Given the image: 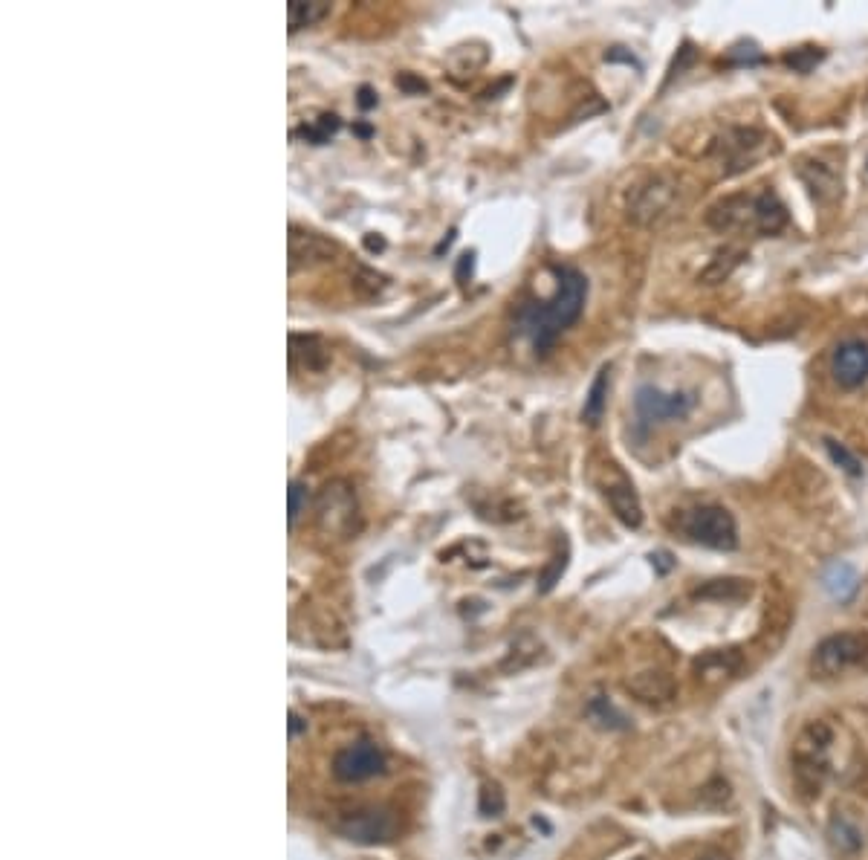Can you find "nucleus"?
I'll use <instances>...</instances> for the list:
<instances>
[{
	"instance_id": "nucleus-24",
	"label": "nucleus",
	"mask_w": 868,
	"mask_h": 860,
	"mask_svg": "<svg viewBox=\"0 0 868 860\" xmlns=\"http://www.w3.org/2000/svg\"><path fill=\"white\" fill-rule=\"evenodd\" d=\"M822 444H825V449H828L831 461H834L842 472H848L851 478H860V475H863V464H860V458H857L848 446H842L840 441H834V438H825Z\"/></svg>"
},
{
	"instance_id": "nucleus-37",
	"label": "nucleus",
	"mask_w": 868,
	"mask_h": 860,
	"mask_svg": "<svg viewBox=\"0 0 868 860\" xmlns=\"http://www.w3.org/2000/svg\"><path fill=\"white\" fill-rule=\"evenodd\" d=\"M637 860H643V858H637Z\"/></svg>"
},
{
	"instance_id": "nucleus-2",
	"label": "nucleus",
	"mask_w": 868,
	"mask_h": 860,
	"mask_svg": "<svg viewBox=\"0 0 868 860\" xmlns=\"http://www.w3.org/2000/svg\"><path fill=\"white\" fill-rule=\"evenodd\" d=\"M680 530L712 551H735L738 548V525L733 513L721 504H701L680 516Z\"/></svg>"
},
{
	"instance_id": "nucleus-19",
	"label": "nucleus",
	"mask_w": 868,
	"mask_h": 860,
	"mask_svg": "<svg viewBox=\"0 0 868 860\" xmlns=\"http://www.w3.org/2000/svg\"><path fill=\"white\" fill-rule=\"evenodd\" d=\"M828 837H831V846H834L840 855H857V852L863 849V834H860V829H857L848 817H842V814H837V817L831 820Z\"/></svg>"
},
{
	"instance_id": "nucleus-6",
	"label": "nucleus",
	"mask_w": 868,
	"mask_h": 860,
	"mask_svg": "<svg viewBox=\"0 0 868 860\" xmlns=\"http://www.w3.org/2000/svg\"><path fill=\"white\" fill-rule=\"evenodd\" d=\"M319 525L333 536H348L351 530H356V519H359V507H356V496H353L351 484L345 481H330L322 496H319Z\"/></svg>"
},
{
	"instance_id": "nucleus-7",
	"label": "nucleus",
	"mask_w": 868,
	"mask_h": 860,
	"mask_svg": "<svg viewBox=\"0 0 868 860\" xmlns=\"http://www.w3.org/2000/svg\"><path fill=\"white\" fill-rule=\"evenodd\" d=\"M385 771V753L374 742H356L336 753L333 774L342 782H365Z\"/></svg>"
},
{
	"instance_id": "nucleus-8",
	"label": "nucleus",
	"mask_w": 868,
	"mask_h": 860,
	"mask_svg": "<svg viewBox=\"0 0 868 860\" xmlns=\"http://www.w3.org/2000/svg\"><path fill=\"white\" fill-rule=\"evenodd\" d=\"M831 374L840 383V389H860L868 383V342L848 339L834 351Z\"/></svg>"
},
{
	"instance_id": "nucleus-36",
	"label": "nucleus",
	"mask_w": 868,
	"mask_h": 860,
	"mask_svg": "<svg viewBox=\"0 0 868 860\" xmlns=\"http://www.w3.org/2000/svg\"><path fill=\"white\" fill-rule=\"evenodd\" d=\"M365 244H368V247H371V250H382V241H380V238H377V241H374V238H368V241H365Z\"/></svg>"
},
{
	"instance_id": "nucleus-23",
	"label": "nucleus",
	"mask_w": 868,
	"mask_h": 860,
	"mask_svg": "<svg viewBox=\"0 0 868 860\" xmlns=\"http://www.w3.org/2000/svg\"><path fill=\"white\" fill-rule=\"evenodd\" d=\"M339 116L336 113H322L313 125H304L299 131V137H304L307 142H313V145H325L327 139L333 137L336 131H339Z\"/></svg>"
},
{
	"instance_id": "nucleus-3",
	"label": "nucleus",
	"mask_w": 868,
	"mask_h": 860,
	"mask_svg": "<svg viewBox=\"0 0 868 860\" xmlns=\"http://www.w3.org/2000/svg\"><path fill=\"white\" fill-rule=\"evenodd\" d=\"M868 661V635L863 632H840L825 638L814 652V672L822 678L842 675Z\"/></svg>"
},
{
	"instance_id": "nucleus-21",
	"label": "nucleus",
	"mask_w": 868,
	"mask_h": 860,
	"mask_svg": "<svg viewBox=\"0 0 868 860\" xmlns=\"http://www.w3.org/2000/svg\"><path fill=\"white\" fill-rule=\"evenodd\" d=\"M588 716H591L599 727H605V730H625V727H628L625 713H620L605 695H597V698L588 704Z\"/></svg>"
},
{
	"instance_id": "nucleus-9",
	"label": "nucleus",
	"mask_w": 868,
	"mask_h": 860,
	"mask_svg": "<svg viewBox=\"0 0 868 860\" xmlns=\"http://www.w3.org/2000/svg\"><path fill=\"white\" fill-rule=\"evenodd\" d=\"M336 829L345 834L348 840H356V843H382L394 832V820H391L388 811L368 808V811L348 814L345 820L336 823Z\"/></svg>"
},
{
	"instance_id": "nucleus-11",
	"label": "nucleus",
	"mask_w": 868,
	"mask_h": 860,
	"mask_svg": "<svg viewBox=\"0 0 868 860\" xmlns=\"http://www.w3.org/2000/svg\"><path fill=\"white\" fill-rule=\"evenodd\" d=\"M605 499H608L614 516L623 522L625 528L637 530L643 525V504H640V496H637V490H634V484L628 478L620 475L617 481H611L605 487Z\"/></svg>"
},
{
	"instance_id": "nucleus-29",
	"label": "nucleus",
	"mask_w": 868,
	"mask_h": 860,
	"mask_svg": "<svg viewBox=\"0 0 868 860\" xmlns=\"http://www.w3.org/2000/svg\"><path fill=\"white\" fill-rule=\"evenodd\" d=\"M501 811H504V794L495 785H487L481 791V814L484 817H498Z\"/></svg>"
},
{
	"instance_id": "nucleus-28",
	"label": "nucleus",
	"mask_w": 868,
	"mask_h": 860,
	"mask_svg": "<svg viewBox=\"0 0 868 860\" xmlns=\"http://www.w3.org/2000/svg\"><path fill=\"white\" fill-rule=\"evenodd\" d=\"M565 568H568V554H556L553 559H550V565L542 571V577H539V591L542 594H547L553 585L562 580V574H565Z\"/></svg>"
},
{
	"instance_id": "nucleus-14",
	"label": "nucleus",
	"mask_w": 868,
	"mask_h": 860,
	"mask_svg": "<svg viewBox=\"0 0 868 860\" xmlns=\"http://www.w3.org/2000/svg\"><path fill=\"white\" fill-rule=\"evenodd\" d=\"M628 690L646 704H669L678 687L666 672H640L628 681Z\"/></svg>"
},
{
	"instance_id": "nucleus-10",
	"label": "nucleus",
	"mask_w": 868,
	"mask_h": 860,
	"mask_svg": "<svg viewBox=\"0 0 868 860\" xmlns=\"http://www.w3.org/2000/svg\"><path fill=\"white\" fill-rule=\"evenodd\" d=\"M799 177L811 189L816 203H834L842 195V171L834 163H825L822 157H808L799 166Z\"/></svg>"
},
{
	"instance_id": "nucleus-25",
	"label": "nucleus",
	"mask_w": 868,
	"mask_h": 860,
	"mask_svg": "<svg viewBox=\"0 0 868 860\" xmlns=\"http://www.w3.org/2000/svg\"><path fill=\"white\" fill-rule=\"evenodd\" d=\"M738 261H741V252L738 250H721L718 255H715V261L706 267L704 273V281L706 284H718V281H724V278L733 273V267H738Z\"/></svg>"
},
{
	"instance_id": "nucleus-12",
	"label": "nucleus",
	"mask_w": 868,
	"mask_h": 860,
	"mask_svg": "<svg viewBox=\"0 0 868 860\" xmlns=\"http://www.w3.org/2000/svg\"><path fill=\"white\" fill-rule=\"evenodd\" d=\"M336 247L316 235V232H304V229H290V270H299L301 264L310 267V264H319V261H327L333 258Z\"/></svg>"
},
{
	"instance_id": "nucleus-27",
	"label": "nucleus",
	"mask_w": 868,
	"mask_h": 860,
	"mask_svg": "<svg viewBox=\"0 0 868 860\" xmlns=\"http://www.w3.org/2000/svg\"><path fill=\"white\" fill-rule=\"evenodd\" d=\"M727 803H730V782L712 779L709 785L701 788V805H706V808H721Z\"/></svg>"
},
{
	"instance_id": "nucleus-15",
	"label": "nucleus",
	"mask_w": 868,
	"mask_h": 860,
	"mask_svg": "<svg viewBox=\"0 0 868 860\" xmlns=\"http://www.w3.org/2000/svg\"><path fill=\"white\" fill-rule=\"evenodd\" d=\"M822 585L825 591L837 600V603H851L857 588H860V577L854 571V565L848 562H831L825 571H822Z\"/></svg>"
},
{
	"instance_id": "nucleus-32",
	"label": "nucleus",
	"mask_w": 868,
	"mask_h": 860,
	"mask_svg": "<svg viewBox=\"0 0 868 860\" xmlns=\"http://www.w3.org/2000/svg\"><path fill=\"white\" fill-rule=\"evenodd\" d=\"M472 264H475V255L466 252V255L461 258V264H458V281H466V273L472 276Z\"/></svg>"
},
{
	"instance_id": "nucleus-30",
	"label": "nucleus",
	"mask_w": 868,
	"mask_h": 860,
	"mask_svg": "<svg viewBox=\"0 0 868 860\" xmlns=\"http://www.w3.org/2000/svg\"><path fill=\"white\" fill-rule=\"evenodd\" d=\"M287 499H290V513H287V519H290V525H296L301 507L307 504V484L293 481V484H290V493H287Z\"/></svg>"
},
{
	"instance_id": "nucleus-5",
	"label": "nucleus",
	"mask_w": 868,
	"mask_h": 860,
	"mask_svg": "<svg viewBox=\"0 0 868 860\" xmlns=\"http://www.w3.org/2000/svg\"><path fill=\"white\" fill-rule=\"evenodd\" d=\"M675 197H678V183L669 174H654L634 189V195L628 200V215L631 221L649 226L672 209Z\"/></svg>"
},
{
	"instance_id": "nucleus-22",
	"label": "nucleus",
	"mask_w": 868,
	"mask_h": 860,
	"mask_svg": "<svg viewBox=\"0 0 868 860\" xmlns=\"http://www.w3.org/2000/svg\"><path fill=\"white\" fill-rule=\"evenodd\" d=\"M750 594L747 580H712L704 588H698V597L704 600H741Z\"/></svg>"
},
{
	"instance_id": "nucleus-33",
	"label": "nucleus",
	"mask_w": 868,
	"mask_h": 860,
	"mask_svg": "<svg viewBox=\"0 0 868 860\" xmlns=\"http://www.w3.org/2000/svg\"><path fill=\"white\" fill-rule=\"evenodd\" d=\"M651 562L660 568V574H666V571L672 568V556L669 554H651Z\"/></svg>"
},
{
	"instance_id": "nucleus-20",
	"label": "nucleus",
	"mask_w": 868,
	"mask_h": 860,
	"mask_svg": "<svg viewBox=\"0 0 868 860\" xmlns=\"http://www.w3.org/2000/svg\"><path fill=\"white\" fill-rule=\"evenodd\" d=\"M605 406H608V365L599 368V374L591 383V391L585 397V409H582V420L588 426H599V420L605 415Z\"/></svg>"
},
{
	"instance_id": "nucleus-17",
	"label": "nucleus",
	"mask_w": 868,
	"mask_h": 860,
	"mask_svg": "<svg viewBox=\"0 0 868 860\" xmlns=\"http://www.w3.org/2000/svg\"><path fill=\"white\" fill-rule=\"evenodd\" d=\"M304 357V368L307 371H319L327 360L325 345L316 339V336H301V333H293L290 336V365Z\"/></svg>"
},
{
	"instance_id": "nucleus-35",
	"label": "nucleus",
	"mask_w": 868,
	"mask_h": 860,
	"mask_svg": "<svg viewBox=\"0 0 868 860\" xmlns=\"http://www.w3.org/2000/svg\"><path fill=\"white\" fill-rule=\"evenodd\" d=\"M698 860H730V855H724V852H715V849H712V852H704V855H701Z\"/></svg>"
},
{
	"instance_id": "nucleus-1",
	"label": "nucleus",
	"mask_w": 868,
	"mask_h": 860,
	"mask_svg": "<svg viewBox=\"0 0 868 860\" xmlns=\"http://www.w3.org/2000/svg\"><path fill=\"white\" fill-rule=\"evenodd\" d=\"M585 299H588V278L573 267H565L559 270V287L547 302H536L521 310L518 328L524 336H530L536 354H547L553 342L582 316Z\"/></svg>"
},
{
	"instance_id": "nucleus-31",
	"label": "nucleus",
	"mask_w": 868,
	"mask_h": 860,
	"mask_svg": "<svg viewBox=\"0 0 868 860\" xmlns=\"http://www.w3.org/2000/svg\"><path fill=\"white\" fill-rule=\"evenodd\" d=\"M356 102H359L362 111H371V108L377 105V93H374L371 87H359V99H356Z\"/></svg>"
},
{
	"instance_id": "nucleus-34",
	"label": "nucleus",
	"mask_w": 868,
	"mask_h": 860,
	"mask_svg": "<svg viewBox=\"0 0 868 860\" xmlns=\"http://www.w3.org/2000/svg\"><path fill=\"white\" fill-rule=\"evenodd\" d=\"M620 50H623V47H614V50H611V53L605 56V61H625V64H637V61H634V56H628V53H620Z\"/></svg>"
},
{
	"instance_id": "nucleus-13",
	"label": "nucleus",
	"mask_w": 868,
	"mask_h": 860,
	"mask_svg": "<svg viewBox=\"0 0 868 860\" xmlns=\"http://www.w3.org/2000/svg\"><path fill=\"white\" fill-rule=\"evenodd\" d=\"M787 226V209L776 192H761L753 195V229L759 235H776Z\"/></svg>"
},
{
	"instance_id": "nucleus-16",
	"label": "nucleus",
	"mask_w": 868,
	"mask_h": 860,
	"mask_svg": "<svg viewBox=\"0 0 868 860\" xmlns=\"http://www.w3.org/2000/svg\"><path fill=\"white\" fill-rule=\"evenodd\" d=\"M738 666H741V658L735 655L733 649H727V652H706L704 658L695 664V669H698V678H701V681L715 684V681L733 678L735 672H738Z\"/></svg>"
},
{
	"instance_id": "nucleus-18",
	"label": "nucleus",
	"mask_w": 868,
	"mask_h": 860,
	"mask_svg": "<svg viewBox=\"0 0 868 860\" xmlns=\"http://www.w3.org/2000/svg\"><path fill=\"white\" fill-rule=\"evenodd\" d=\"M327 12H330V3H325V0H290V6H287L290 32H299V29L319 24Z\"/></svg>"
},
{
	"instance_id": "nucleus-26",
	"label": "nucleus",
	"mask_w": 868,
	"mask_h": 860,
	"mask_svg": "<svg viewBox=\"0 0 868 860\" xmlns=\"http://www.w3.org/2000/svg\"><path fill=\"white\" fill-rule=\"evenodd\" d=\"M822 56H825V53H822L819 47H802V50L787 53L785 64L793 67L796 73H811V67H814L816 61H822Z\"/></svg>"
},
{
	"instance_id": "nucleus-4",
	"label": "nucleus",
	"mask_w": 868,
	"mask_h": 860,
	"mask_svg": "<svg viewBox=\"0 0 868 860\" xmlns=\"http://www.w3.org/2000/svg\"><path fill=\"white\" fill-rule=\"evenodd\" d=\"M695 409V397L689 391H663L657 386H640L634 397V412L643 429H651L657 423L683 420Z\"/></svg>"
}]
</instances>
